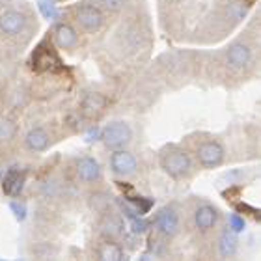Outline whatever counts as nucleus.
Returning a JSON list of instances; mask_svg holds the SVG:
<instances>
[{
  "mask_svg": "<svg viewBox=\"0 0 261 261\" xmlns=\"http://www.w3.org/2000/svg\"><path fill=\"white\" fill-rule=\"evenodd\" d=\"M99 257L103 261H120L125 257V252L121 250V246L116 245V243H105L99 248Z\"/></svg>",
  "mask_w": 261,
  "mask_h": 261,
  "instance_id": "17",
  "label": "nucleus"
},
{
  "mask_svg": "<svg viewBox=\"0 0 261 261\" xmlns=\"http://www.w3.org/2000/svg\"><path fill=\"white\" fill-rule=\"evenodd\" d=\"M246 2H254V0H246Z\"/></svg>",
  "mask_w": 261,
  "mask_h": 261,
  "instance_id": "29",
  "label": "nucleus"
},
{
  "mask_svg": "<svg viewBox=\"0 0 261 261\" xmlns=\"http://www.w3.org/2000/svg\"><path fill=\"white\" fill-rule=\"evenodd\" d=\"M15 135V125L8 120H0V140H10Z\"/></svg>",
  "mask_w": 261,
  "mask_h": 261,
  "instance_id": "20",
  "label": "nucleus"
},
{
  "mask_svg": "<svg viewBox=\"0 0 261 261\" xmlns=\"http://www.w3.org/2000/svg\"><path fill=\"white\" fill-rule=\"evenodd\" d=\"M39 11H41V15L45 19H49V21H55L56 17H58V10H56V6L50 2V0H39Z\"/></svg>",
  "mask_w": 261,
  "mask_h": 261,
  "instance_id": "19",
  "label": "nucleus"
},
{
  "mask_svg": "<svg viewBox=\"0 0 261 261\" xmlns=\"http://www.w3.org/2000/svg\"><path fill=\"white\" fill-rule=\"evenodd\" d=\"M55 41L62 49H73L79 43V36L69 24H58L55 30Z\"/></svg>",
  "mask_w": 261,
  "mask_h": 261,
  "instance_id": "14",
  "label": "nucleus"
},
{
  "mask_svg": "<svg viewBox=\"0 0 261 261\" xmlns=\"http://www.w3.org/2000/svg\"><path fill=\"white\" fill-rule=\"evenodd\" d=\"M27 28V15L17 10H6L0 15V32L4 36H17Z\"/></svg>",
  "mask_w": 261,
  "mask_h": 261,
  "instance_id": "6",
  "label": "nucleus"
},
{
  "mask_svg": "<svg viewBox=\"0 0 261 261\" xmlns=\"http://www.w3.org/2000/svg\"><path fill=\"white\" fill-rule=\"evenodd\" d=\"M49 135H47V130L41 129V127H34V129L28 130L27 138H24V144L30 151H43L49 147Z\"/></svg>",
  "mask_w": 261,
  "mask_h": 261,
  "instance_id": "13",
  "label": "nucleus"
},
{
  "mask_svg": "<svg viewBox=\"0 0 261 261\" xmlns=\"http://www.w3.org/2000/svg\"><path fill=\"white\" fill-rule=\"evenodd\" d=\"M105 233L110 235V237H118L121 233V229H123V222H121L118 217H110L103 226Z\"/></svg>",
  "mask_w": 261,
  "mask_h": 261,
  "instance_id": "18",
  "label": "nucleus"
},
{
  "mask_svg": "<svg viewBox=\"0 0 261 261\" xmlns=\"http://www.w3.org/2000/svg\"><path fill=\"white\" fill-rule=\"evenodd\" d=\"M32 69L36 73H47V71H60L62 60L55 47L45 39L36 47L32 55Z\"/></svg>",
  "mask_w": 261,
  "mask_h": 261,
  "instance_id": "1",
  "label": "nucleus"
},
{
  "mask_svg": "<svg viewBox=\"0 0 261 261\" xmlns=\"http://www.w3.org/2000/svg\"><path fill=\"white\" fill-rule=\"evenodd\" d=\"M120 205H121V211L125 213V217L130 218V220L136 217H142V213L136 209V205L133 201H120Z\"/></svg>",
  "mask_w": 261,
  "mask_h": 261,
  "instance_id": "22",
  "label": "nucleus"
},
{
  "mask_svg": "<svg viewBox=\"0 0 261 261\" xmlns=\"http://www.w3.org/2000/svg\"><path fill=\"white\" fill-rule=\"evenodd\" d=\"M76 174L82 181L92 183V181H97L101 177V166L93 157H82L76 163Z\"/></svg>",
  "mask_w": 261,
  "mask_h": 261,
  "instance_id": "11",
  "label": "nucleus"
},
{
  "mask_svg": "<svg viewBox=\"0 0 261 261\" xmlns=\"http://www.w3.org/2000/svg\"><path fill=\"white\" fill-rule=\"evenodd\" d=\"M245 218L241 217V215H229V229L233 231V233H241L243 229H245Z\"/></svg>",
  "mask_w": 261,
  "mask_h": 261,
  "instance_id": "21",
  "label": "nucleus"
},
{
  "mask_svg": "<svg viewBox=\"0 0 261 261\" xmlns=\"http://www.w3.org/2000/svg\"><path fill=\"white\" fill-rule=\"evenodd\" d=\"M105 105H107V101H105V97L101 93H88L86 97L82 99V110H84L88 116H93V114H97V112H101V110L105 109Z\"/></svg>",
  "mask_w": 261,
  "mask_h": 261,
  "instance_id": "16",
  "label": "nucleus"
},
{
  "mask_svg": "<svg viewBox=\"0 0 261 261\" xmlns=\"http://www.w3.org/2000/svg\"><path fill=\"white\" fill-rule=\"evenodd\" d=\"M10 209H11V213L15 215L17 220H24V218H27V205L21 203V201H11Z\"/></svg>",
  "mask_w": 261,
  "mask_h": 261,
  "instance_id": "23",
  "label": "nucleus"
},
{
  "mask_svg": "<svg viewBox=\"0 0 261 261\" xmlns=\"http://www.w3.org/2000/svg\"><path fill=\"white\" fill-rule=\"evenodd\" d=\"M237 209H239V211L250 213L254 218H259V211H257V209H254V207H250V205H246V203H239V205H237Z\"/></svg>",
  "mask_w": 261,
  "mask_h": 261,
  "instance_id": "26",
  "label": "nucleus"
},
{
  "mask_svg": "<svg viewBox=\"0 0 261 261\" xmlns=\"http://www.w3.org/2000/svg\"><path fill=\"white\" fill-rule=\"evenodd\" d=\"M75 19H76V22H79V27H81L84 32H90V34L99 32L101 27L105 24V17H103V13H101V10L90 4L76 6Z\"/></svg>",
  "mask_w": 261,
  "mask_h": 261,
  "instance_id": "4",
  "label": "nucleus"
},
{
  "mask_svg": "<svg viewBox=\"0 0 261 261\" xmlns=\"http://www.w3.org/2000/svg\"><path fill=\"white\" fill-rule=\"evenodd\" d=\"M228 64L235 69H245L252 62V49L245 43H233L228 49Z\"/></svg>",
  "mask_w": 261,
  "mask_h": 261,
  "instance_id": "9",
  "label": "nucleus"
},
{
  "mask_svg": "<svg viewBox=\"0 0 261 261\" xmlns=\"http://www.w3.org/2000/svg\"><path fill=\"white\" fill-rule=\"evenodd\" d=\"M24 183H27V172L24 170H17V168H11L4 177V194L8 196H19L21 191L24 189Z\"/></svg>",
  "mask_w": 261,
  "mask_h": 261,
  "instance_id": "10",
  "label": "nucleus"
},
{
  "mask_svg": "<svg viewBox=\"0 0 261 261\" xmlns=\"http://www.w3.org/2000/svg\"><path fill=\"white\" fill-rule=\"evenodd\" d=\"M136 159L133 153L129 151H123V149H118V151L112 153V157H110V168L112 172L118 175H130L136 172Z\"/></svg>",
  "mask_w": 261,
  "mask_h": 261,
  "instance_id": "7",
  "label": "nucleus"
},
{
  "mask_svg": "<svg viewBox=\"0 0 261 261\" xmlns=\"http://www.w3.org/2000/svg\"><path fill=\"white\" fill-rule=\"evenodd\" d=\"M99 2L110 11H120L123 8V4H125V0H99Z\"/></svg>",
  "mask_w": 261,
  "mask_h": 261,
  "instance_id": "25",
  "label": "nucleus"
},
{
  "mask_svg": "<svg viewBox=\"0 0 261 261\" xmlns=\"http://www.w3.org/2000/svg\"><path fill=\"white\" fill-rule=\"evenodd\" d=\"M198 161L203 168H215V166H220L224 161V147L220 146V142L217 140H209L203 142L200 147H198Z\"/></svg>",
  "mask_w": 261,
  "mask_h": 261,
  "instance_id": "5",
  "label": "nucleus"
},
{
  "mask_svg": "<svg viewBox=\"0 0 261 261\" xmlns=\"http://www.w3.org/2000/svg\"><path fill=\"white\" fill-rule=\"evenodd\" d=\"M218 211L213 205H200L194 213V224L196 228L201 231H209V229L217 224Z\"/></svg>",
  "mask_w": 261,
  "mask_h": 261,
  "instance_id": "12",
  "label": "nucleus"
},
{
  "mask_svg": "<svg viewBox=\"0 0 261 261\" xmlns=\"http://www.w3.org/2000/svg\"><path fill=\"white\" fill-rule=\"evenodd\" d=\"M218 252L222 257H231L237 252V237L233 231H224L218 239Z\"/></svg>",
  "mask_w": 261,
  "mask_h": 261,
  "instance_id": "15",
  "label": "nucleus"
},
{
  "mask_svg": "<svg viewBox=\"0 0 261 261\" xmlns=\"http://www.w3.org/2000/svg\"><path fill=\"white\" fill-rule=\"evenodd\" d=\"M161 166L170 177L181 179L191 170V157L185 151H181V149H170L161 157Z\"/></svg>",
  "mask_w": 261,
  "mask_h": 261,
  "instance_id": "2",
  "label": "nucleus"
},
{
  "mask_svg": "<svg viewBox=\"0 0 261 261\" xmlns=\"http://www.w3.org/2000/svg\"><path fill=\"white\" fill-rule=\"evenodd\" d=\"M170 2H177V0H170Z\"/></svg>",
  "mask_w": 261,
  "mask_h": 261,
  "instance_id": "28",
  "label": "nucleus"
},
{
  "mask_svg": "<svg viewBox=\"0 0 261 261\" xmlns=\"http://www.w3.org/2000/svg\"><path fill=\"white\" fill-rule=\"evenodd\" d=\"M155 226H157L164 235L168 237H174L177 231H179V215L175 213V209L172 207H164L157 213L155 217Z\"/></svg>",
  "mask_w": 261,
  "mask_h": 261,
  "instance_id": "8",
  "label": "nucleus"
},
{
  "mask_svg": "<svg viewBox=\"0 0 261 261\" xmlns=\"http://www.w3.org/2000/svg\"><path fill=\"white\" fill-rule=\"evenodd\" d=\"M130 228H133V231H135L136 235H142V233H146V231H147L149 224H147V220H144V218L136 217V218H133V224H130Z\"/></svg>",
  "mask_w": 261,
  "mask_h": 261,
  "instance_id": "24",
  "label": "nucleus"
},
{
  "mask_svg": "<svg viewBox=\"0 0 261 261\" xmlns=\"http://www.w3.org/2000/svg\"><path fill=\"white\" fill-rule=\"evenodd\" d=\"M130 138H133V130L125 121H112L101 130V140L105 142V146L112 147V149H120V147L127 146Z\"/></svg>",
  "mask_w": 261,
  "mask_h": 261,
  "instance_id": "3",
  "label": "nucleus"
},
{
  "mask_svg": "<svg viewBox=\"0 0 261 261\" xmlns=\"http://www.w3.org/2000/svg\"><path fill=\"white\" fill-rule=\"evenodd\" d=\"M99 135H101V130H99L97 127H92V129L88 130V135H86V140H88V142H93V140H95V138H97Z\"/></svg>",
  "mask_w": 261,
  "mask_h": 261,
  "instance_id": "27",
  "label": "nucleus"
}]
</instances>
